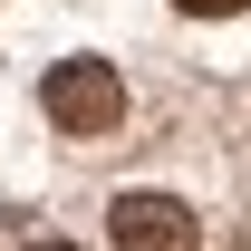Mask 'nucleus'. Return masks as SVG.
Returning <instances> with one entry per match:
<instances>
[{"label":"nucleus","mask_w":251,"mask_h":251,"mask_svg":"<svg viewBox=\"0 0 251 251\" xmlns=\"http://www.w3.org/2000/svg\"><path fill=\"white\" fill-rule=\"evenodd\" d=\"M106 242L116 251H193L203 232H193V213L174 193H116L106 203Z\"/></svg>","instance_id":"obj_2"},{"label":"nucleus","mask_w":251,"mask_h":251,"mask_svg":"<svg viewBox=\"0 0 251 251\" xmlns=\"http://www.w3.org/2000/svg\"><path fill=\"white\" fill-rule=\"evenodd\" d=\"M39 106H49V126H68V135H106V126L126 116V77L106 58H58L39 77Z\"/></svg>","instance_id":"obj_1"},{"label":"nucleus","mask_w":251,"mask_h":251,"mask_svg":"<svg viewBox=\"0 0 251 251\" xmlns=\"http://www.w3.org/2000/svg\"><path fill=\"white\" fill-rule=\"evenodd\" d=\"M29 251H68V242H29Z\"/></svg>","instance_id":"obj_4"},{"label":"nucleus","mask_w":251,"mask_h":251,"mask_svg":"<svg viewBox=\"0 0 251 251\" xmlns=\"http://www.w3.org/2000/svg\"><path fill=\"white\" fill-rule=\"evenodd\" d=\"M174 10H193V20H232V10H251V0H174Z\"/></svg>","instance_id":"obj_3"}]
</instances>
